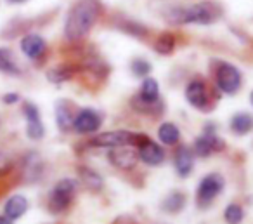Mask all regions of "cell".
Listing matches in <instances>:
<instances>
[{"label":"cell","mask_w":253,"mask_h":224,"mask_svg":"<svg viewBox=\"0 0 253 224\" xmlns=\"http://www.w3.org/2000/svg\"><path fill=\"white\" fill-rule=\"evenodd\" d=\"M158 137L163 144L167 146H173V144L179 143L180 139V130L175 123H170V122H165L160 125L158 129Z\"/></svg>","instance_id":"18"},{"label":"cell","mask_w":253,"mask_h":224,"mask_svg":"<svg viewBox=\"0 0 253 224\" xmlns=\"http://www.w3.org/2000/svg\"><path fill=\"white\" fill-rule=\"evenodd\" d=\"M220 11L215 7L213 4L208 2H201V4H194L191 7H182V9H172L169 19L177 25H210L211 21L218 18Z\"/></svg>","instance_id":"2"},{"label":"cell","mask_w":253,"mask_h":224,"mask_svg":"<svg viewBox=\"0 0 253 224\" xmlns=\"http://www.w3.org/2000/svg\"><path fill=\"white\" fill-rule=\"evenodd\" d=\"M137 153H139V158H141L146 165H149V167H156V165L163 164V160H165V150H163L158 143H155V141H151V139L144 141V143L137 148Z\"/></svg>","instance_id":"12"},{"label":"cell","mask_w":253,"mask_h":224,"mask_svg":"<svg viewBox=\"0 0 253 224\" xmlns=\"http://www.w3.org/2000/svg\"><path fill=\"white\" fill-rule=\"evenodd\" d=\"M250 101H252V105H253V91H252V94H250Z\"/></svg>","instance_id":"31"},{"label":"cell","mask_w":253,"mask_h":224,"mask_svg":"<svg viewBox=\"0 0 253 224\" xmlns=\"http://www.w3.org/2000/svg\"><path fill=\"white\" fill-rule=\"evenodd\" d=\"M7 2H12V4H21V2H26V0H7Z\"/></svg>","instance_id":"30"},{"label":"cell","mask_w":253,"mask_h":224,"mask_svg":"<svg viewBox=\"0 0 253 224\" xmlns=\"http://www.w3.org/2000/svg\"><path fill=\"white\" fill-rule=\"evenodd\" d=\"M149 137L141 132H130V130H109L94 136L88 144L97 148H118V146H134L139 148Z\"/></svg>","instance_id":"3"},{"label":"cell","mask_w":253,"mask_h":224,"mask_svg":"<svg viewBox=\"0 0 253 224\" xmlns=\"http://www.w3.org/2000/svg\"><path fill=\"white\" fill-rule=\"evenodd\" d=\"M26 210H28V200L23 195H12L4 205V216L12 223L25 216Z\"/></svg>","instance_id":"15"},{"label":"cell","mask_w":253,"mask_h":224,"mask_svg":"<svg viewBox=\"0 0 253 224\" xmlns=\"http://www.w3.org/2000/svg\"><path fill=\"white\" fill-rule=\"evenodd\" d=\"M215 84L224 94L232 96L241 87V73L231 63H220L215 70Z\"/></svg>","instance_id":"5"},{"label":"cell","mask_w":253,"mask_h":224,"mask_svg":"<svg viewBox=\"0 0 253 224\" xmlns=\"http://www.w3.org/2000/svg\"><path fill=\"white\" fill-rule=\"evenodd\" d=\"M224 189V177L220 174H208L200 181L196 189V200L200 205H208Z\"/></svg>","instance_id":"6"},{"label":"cell","mask_w":253,"mask_h":224,"mask_svg":"<svg viewBox=\"0 0 253 224\" xmlns=\"http://www.w3.org/2000/svg\"><path fill=\"white\" fill-rule=\"evenodd\" d=\"M173 165H175V170L180 177H187L191 174L194 167V153L191 148L180 146L175 151V157H173Z\"/></svg>","instance_id":"14"},{"label":"cell","mask_w":253,"mask_h":224,"mask_svg":"<svg viewBox=\"0 0 253 224\" xmlns=\"http://www.w3.org/2000/svg\"><path fill=\"white\" fill-rule=\"evenodd\" d=\"M9 167H11V164H9V162L5 160L4 157H0V174H4V172L7 170Z\"/></svg>","instance_id":"28"},{"label":"cell","mask_w":253,"mask_h":224,"mask_svg":"<svg viewBox=\"0 0 253 224\" xmlns=\"http://www.w3.org/2000/svg\"><path fill=\"white\" fill-rule=\"evenodd\" d=\"M222 148H224V141L215 132H203L194 139V153L198 157H210L211 153L220 151Z\"/></svg>","instance_id":"11"},{"label":"cell","mask_w":253,"mask_h":224,"mask_svg":"<svg viewBox=\"0 0 253 224\" xmlns=\"http://www.w3.org/2000/svg\"><path fill=\"white\" fill-rule=\"evenodd\" d=\"M184 202H186V196H184L180 191H173L172 195H169L165 198L163 209H165L167 212H179V210L184 207Z\"/></svg>","instance_id":"23"},{"label":"cell","mask_w":253,"mask_h":224,"mask_svg":"<svg viewBox=\"0 0 253 224\" xmlns=\"http://www.w3.org/2000/svg\"><path fill=\"white\" fill-rule=\"evenodd\" d=\"M73 118L75 116L71 115V110L66 106V103H59L56 110V120H57V127L61 130H68L73 127Z\"/></svg>","instance_id":"20"},{"label":"cell","mask_w":253,"mask_h":224,"mask_svg":"<svg viewBox=\"0 0 253 224\" xmlns=\"http://www.w3.org/2000/svg\"><path fill=\"white\" fill-rule=\"evenodd\" d=\"M139 158L137 148L134 146H118L113 148L111 153H109V160L115 167L123 168V170H128L135 165Z\"/></svg>","instance_id":"10"},{"label":"cell","mask_w":253,"mask_h":224,"mask_svg":"<svg viewBox=\"0 0 253 224\" xmlns=\"http://www.w3.org/2000/svg\"><path fill=\"white\" fill-rule=\"evenodd\" d=\"M75 191H77V181L75 179H61L56 186H54L52 193L49 198V207L52 212H63L70 207L73 202Z\"/></svg>","instance_id":"4"},{"label":"cell","mask_w":253,"mask_h":224,"mask_svg":"<svg viewBox=\"0 0 253 224\" xmlns=\"http://www.w3.org/2000/svg\"><path fill=\"white\" fill-rule=\"evenodd\" d=\"M23 113L26 116V134H28V137L33 141L42 139L43 134H45V129H43L39 108L35 105H32V103H26L25 108H23Z\"/></svg>","instance_id":"9"},{"label":"cell","mask_w":253,"mask_h":224,"mask_svg":"<svg viewBox=\"0 0 253 224\" xmlns=\"http://www.w3.org/2000/svg\"><path fill=\"white\" fill-rule=\"evenodd\" d=\"M77 68L75 66H68V64H59V66H54L52 70L47 71V78H49L52 84H61V82L70 80L75 75Z\"/></svg>","instance_id":"19"},{"label":"cell","mask_w":253,"mask_h":224,"mask_svg":"<svg viewBox=\"0 0 253 224\" xmlns=\"http://www.w3.org/2000/svg\"><path fill=\"white\" fill-rule=\"evenodd\" d=\"M186 98L189 105H193L196 110L208 112L211 106V98L208 87L203 80H191L186 87Z\"/></svg>","instance_id":"7"},{"label":"cell","mask_w":253,"mask_h":224,"mask_svg":"<svg viewBox=\"0 0 253 224\" xmlns=\"http://www.w3.org/2000/svg\"><path fill=\"white\" fill-rule=\"evenodd\" d=\"M19 101V94H16V92H9V94L4 96V103L5 105H14V103Z\"/></svg>","instance_id":"27"},{"label":"cell","mask_w":253,"mask_h":224,"mask_svg":"<svg viewBox=\"0 0 253 224\" xmlns=\"http://www.w3.org/2000/svg\"><path fill=\"white\" fill-rule=\"evenodd\" d=\"M224 217L229 224H239L243 221V217H245V212H243V209L238 203H231V205L225 207Z\"/></svg>","instance_id":"25"},{"label":"cell","mask_w":253,"mask_h":224,"mask_svg":"<svg viewBox=\"0 0 253 224\" xmlns=\"http://www.w3.org/2000/svg\"><path fill=\"white\" fill-rule=\"evenodd\" d=\"M102 5L99 0H78L71 7L64 25V35L68 40H80L87 35L99 19Z\"/></svg>","instance_id":"1"},{"label":"cell","mask_w":253,"mask_h":224,"mask_svg":"<svg viewBox=\"0 0 253 224\" xmlns=\"http://www.w3.org/2000/svg\"><path fill=\"white\" fill-rule=\"evenodd\" d=\"M0 71L7 75H19L21 70L11 57V53L7 49H0Z\"/></svg>","instance_id":"21"},{"label":"cell","mask_w":253,"mask_h":224,"mask_svg":"<svg viewBox=\"0 0 253 224\" xmlns=\"http://www.w3.org/2000/svg\"><path fill=\"white\" fill-rule=\"evenodd\" d=\"M47 49V44L45 40L42 39L40 35L37 33H30V35H25L21 40V53L25 54L26 57L30 59H40V57L45 54Z\"/></svg>","instance_id":"13"},{"label":"cell","mask_w":253,"mask_h":224,"mask_svg":"<svg viewBox=\"0 0 253 224\" xmlns=\"http://www.w3.org/2000/svg\"><path fill=\"white\" fill-rule=\"evenodd\" d=\"M139 99H141L144 105H155L160 99V85L155 78L146 77L141 84L139 89Z\"/></svg>","instance_id":"16"},{"label":"cell","mask_w":253,"mask_h":224,"mask_svg":"<svg viewBox=\"0 0 253 224\" xmlns=\"http://www.w3.org/2000/svg\"><path fill=\"white\" fill-rule=\"evenodd\" d=\"M132 71H134V75H137V77L141 78H146L149 73H151V63L146 59H141V57H137V59L132 61Z\"/></svg>","instance_id":"26"},{"label":"cell","mask_w":253,"mask_h":224,"mask_svg":"<svg viewBox=\"0 0 253 224\" xmlns=\"http://www.w3.org/2000/svg\"><path fill=\"white\" fill-rule=\"evenodd\" d=\"M0 224H12V223L5 216H0Z\"/></svg>","instance_id":"29"},{"label":"cell","mask_w":253,"mask_h":224,"mask_svg":"<svg viewBox=\"0 0 253 224\" xmlns=\"http://www.w3.org/2000/svg\"><path fill=\"white\" fill-rule=\"evenodd\" d=\"M102 123V118L95 110L92 108H84L77 113V116L73 118V129L78 134H94L99 130Z\"/></svg>","instance_id":"8"},{"label":"cell","mask_w":253,"mask_h":224,"mask_svg":"<svg viewBox=\"0 0 253 224\" xmlns=\"http://www.w3.org/2000/svg\"><path fill=\"white\" fill-rule=\"evenodd\" d=\"M231 130L238 136H245V134L253 130V116L250 113L239 112L231 118Z\"/></svg>","instance_id":"17"},{"label":"cell","mask_w":253,"mask_h":224,"mask_svg":"<svg viewBox=\"0 0 253 224\" xmlns=\"http://www.w3.org/2000/svg\"><path fill=\"white\" fill-rule=\"evenodd\" d=\"M173 47H175V37H173L172 33H163V35L160 37V39L156 40V44H155L156 53L163 54V56H167V54H172Z\"/></svg>","instance_id":"24"},{"label":"cell","mask_w":253,"mask_h":224,"mask_svg":"<svg viewBox=\"0 0 253 224\" xmlns=\"http://www.w3.org/2000/svg\"><path fill=\"white\" fill-rule=\"evenodd\" d=\"M80 177H82V181H84V184L87 186V188L94 189V191L101 189L102 179L95 170H92V168H85V167L80 168Z\"/></svg>","instance_id":"22"}]
</instances>
